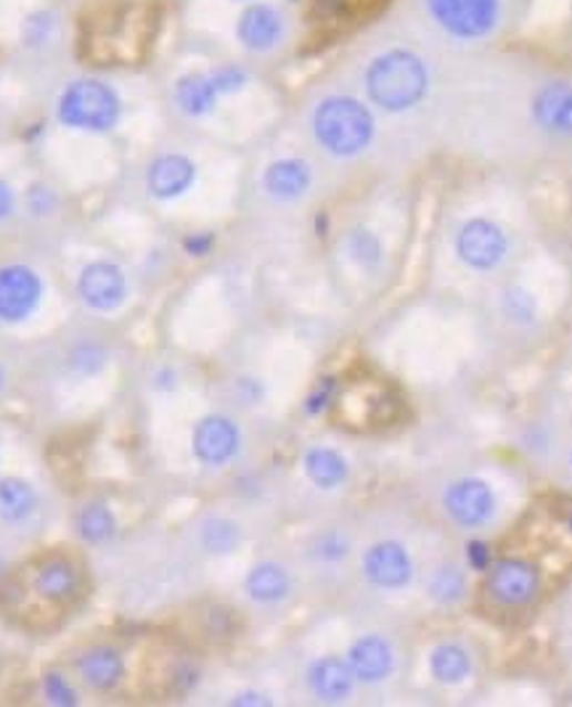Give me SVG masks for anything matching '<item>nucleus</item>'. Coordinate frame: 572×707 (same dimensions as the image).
<instances>
[{
    "mask_svg": "<svg viewBox=\"0 0 572 707\" xmlns=\"http://www.w3.org/2000/svg\"><path fill=\"white\" fill-rule=\"evenodd\" d=\"M451 59L395 17L353 53V85L385 117H417L446 109Z\"/></svg>",
    "mask_w": 572,
    "mask_h": 707,
    "instance_id": "nucleus-1",
    "label": "nucleus"
},
{
    "mask_svg": "<svg viewBox=\"0 0 572 707\" xmlns=\"http://www.w3.org/2000/svg\"><path fill=\"white\" fill-rule=\"evenodd\" d=\"M533 0H404L398 19L448 57L509 45Z\"/></svg>",
    "mask_w": 572,
    "mask_h": 707,
    "instance_id": "nucleus-2",
    "label": "nucleus"
},
{
    "mask_svg": "<svg viewBox=\"0 0 572 707\" xmlns=\"http://www.w3.org/2000/svg\"><path fill=\"white\" fill-rule=\"evenodd\" d=\"M308 127L316 146L334 160H358L377 144L379 114L356 85H329L310 99Z\"/></svg>",
    "mask_w": 572,
    "mask_h": 707,
    "instance_id": "nucleus-3",
    "label": "nucleus"
},
{
    "mask_svg": "<svg viewBox=\"0 0 572 707\" xmlns=\"http://www.w3.org/2000/svg\"><path fill=\"white\" fill-rule=\"evenodd\" d=\"M295 17L278 0H249L238 6L234 40L249 61H274L292 49Z\"/></svg>",
    "mask_w": 572,
    "mask_h": 707,
    "instance_id": "nucleus-4",
    "label": "nucleus"
},
{
    "mask_svg": "<svg viewBox=\"0 0 572 707\" xmlns=\"http://www.w3.org/2000/svg\"><path fill=\"white\" fill-rule=\"evenodd\" d=\"M252 85V70L244 61H221L210 70H194L175 80L173 101L191 120L213 114L223 99L238 96Z\"/></svg>",
    "mask_w": 572,
    "mask_h": 707,
    "instance_id": "nucleus-5",
    "label": "nucleus"
},
{
    "mask_svg": "<svg viewBox=\"0 0 572 707\" xmlns=\"http://www.w3.org/2000/svg\"><path fill=\"white\" fill-rule=\"evenodd\" d=\"M451 249L469 274H496L514 253V234L499 217L474 213L456 226Z\"/></svg>",
    "mask_w": 572,
    "mask_h": 707,
    "instance_id": "nucleus-6",
    "label": "nucleus"
},
{
    "mask_svg": "<svg viewBox=\"0 0 572 707\" xmlns=\"http://www.w3.org/2000/svg\"><path fill=\"white\" fill-rule=\"evenodd\" d=\"M57 114L59 120L70 127L104 133L118 125L122 104L118 93H114V88L101 83V80L85 78L74 80L72 85L64 88V93L59 96Z\"/></svg>",
    "mask_w": 572,
    "mask_h": 707,
    "instance_id": "nucleus-7",
    "label": "nucleus"
},
{
    "mask_svg": "<svg viewBox=\"0 0 572 707\" xmlns=\"http://www.w3.org/2000/svg\"><path fill=\"white\" fill-rule=\"evenodd\" d=\"M541 594V573L533 562L507 556L490 564L488 596L501 607H528Z\"/></svg>",
    "mask_w": 572,
    "mask_h": 707,
    "instance_id": "nucleus-8",
    "label": "nucleus"
},
{
    "mask_svg": "<svg viewBox=\"0 0 572 707\" xmlns=\"http://www.w3.org/2000/svg\"><path fill=\"white\" fill-rule=\"evenodd\" d=\"M442 509L459 527L474 530L490 522L496 512V493L486 480L464 478L448 485L442 495Z\"/></svg>",
    "mask_w": 572,
    "mask_h": 707,
    "instance_id": "nucleus-9",
    "label": "nucleus"
},
{
    "mask_svg": "<svg viewBox=\"0 0 572 707\" xmlns=\"http://www.w3.org/2000/svg\"><path fill=\"white\" fill-rule=\"evenodd\" d=\"M364 573L379 588H404L413 577V560L398 541H381L364 556Z\"/></svg>",
    "mask_w": 572,
    "mask_h": 707,
    "instance_id": "nucleus-10",
    "label": "nucleus"
},
{
    "mask_svg": "<svg viewBox=\"0 0 572 707\" xmlns=\"http://www.w3.org/2000/svg\"><path fill=\"white\" fill-rule=\"evenodd\" d=\"M40 300V278L24 265L0 268V321H22Z\"/></svg>",
    "mask_w": 572,
    "mask_h": 707,
    "instance_id": "nucleus-11",
    "label": "nucleus"
},
{
    "mask_svg": "<svg viewBox=\"0 0 572 707\" xmlns=\"http://www.w3.org/2000/svg\"><path fill=\"white\" fill-rule=\"evenodd\" d=\"M313 188V167L299 156H282L263 173V192L276 202H299Z\"/></svg>",
    "mask_w": 572,
    "mask_h": 707,
    "instance_id": "nucleus-12",
    "label": "nucleus"
},
{
    "mask_svg": "<svg viewBox=\"0 0 572 707\" xmlns=\"http://www.w3.org/2000/svg\"><path fill=\"white\" fill-rule=\"evenodd\" d=\"M78 289L85 305H91L95 310H112L125 297V276H122L118 265L93 263L80 274Z\"/></svg>",
    "mask_w": 572,
    "mask_h": 707,
    "instance_id": "nucleus-13",
    "label": "nucleus"
},
{
    "mask_svg": "<svg viewBox=\"0 0 572 707\" xmlns=\"http://www.w3.org/2000/svg\"><path fill=\"white\" fill-rule=\"evenodd\" d=\"M238 451V430L226 417H207L194 432V453L204 464H226Z\"/></svg>",
    "mask_w": 572,
    "mask_h": 707,
    "instance_id": "nucleus-14",
    "label": "nucleus"
},
{
    "mask_svg": "<svg viewBox=\"0 0 572 707\" xmlns=\"http://www.w3.org/2000/svg\"><path fill=\"white\" fill-rule=\"evenodd\" d=\"M196 167L188 156L183 154H165L154 162L149 170V192L156 199H175V196L186 194L194 186Z\"/></svg>",
    "mask_w": 572,
    "mask_h": 707,
    "instance_id": "nucleus-15",
    "label": "nucleus"
},
{
    "mask_svg": "<svg viewBox=\"0 0 572 707\" xmlns=\"http://www.w3.org/2000/svg\"><path fill=\"white\" fill-rule=\"evenodd\" d=\"M392 647L379 636H364L350 647V668L358 682L379 684L392 673Z\"/></svg>",
    "mask_w": 572,
    "mask_h": 707,
    "instance_id": "nucleus-16",
    "label": "nucleus"
},
{
    "mask_svg": "<svg viewBox=\"0 0 572 707\" xmlns=\"http://www.w3.org/2000/svg\"><path fill=\"white\" fill-rule=\"evenodd\" d=\"M353 686L356 673L350 663H343L339 657H324L310 668V689L324 703H343L353 695Z\"/></svg>",
    "mask_w": 572,
    "mask_h": 707,
    "instance_id": "nucleus-17",
    "label": "nucleus"
},
{
    "mask_svg": "<svg viewBox=\"0 0 572 707\" xmlns=\"http://www.w3.org/2000/svg\"><path fill=\"white\" fill-rule=\"evenodd\" d=\"M501 312L507 321L514 326H533L541 318V303H538L535 291L528 284L512 281L501 289Z\"/></svg>",
    "mask_w": 572,
    "mask_h": 707,
    "instance_id": "nucleus-18",
    "label": "nucleus"
},
{
    "mask_svg": "<svg viewBox=\"0 0 572 707\" xmlns=\"http://www.w3.org/2000/svg\"><path fill=\"white\" fill-rule=\"evenodd\" d=\"M427 588L440 607H456L467 600V573L456 562H440L429 575Z\"/></svg>",
    "mask_w": 572,
    "mask_h": 707,
    "instance_id": "nucleus-19",
    "label": "nucleus"
},
{
    "mask_svg": "<svg viewBox=\"0 0 572 707\" xmlns=\"http://www.w3.org/2000/svg\"><path fill=\"white\" fill-rule=\"evenodd\" d=\"M429 670L440 684H461L472 670V659L461 644L442 642L429 655Z\"/></svg>",
    "mask_w": 572,
    "mask_h": 707,
    "instance_id": "nucleus-20",
    "label": "nucleus"
},
{
    "mask_svg": "<svg viewBox=\"0 0 572 707\" xmlns=\"http://www.w3.org/2000/svg\"><path fill=\"white\" fill-rule=\"evenodd\" d=\"M244 586H247V594L255 602H282L284 596L289 594V575H286V570L278 567V564L265 562L252 570Z\"/></svg>",
    "mask_w": 572,
    "mask_h": 707,
    "instance_id": "nucleus-21",
    "label": "nucleus"
},
{
    "mask_svg": "<svg viewBox=\"0 0 572 707\" xmlns=\"http://www.w3.org/2000/svg\"><path fill=\"white\" fill-rule=\"evenodd\" d=\"M78 588V570L67 560H51L35 573V591L45 600H70Z\"/></svg>",
    "mask_w": 572,
    "mask_h": 707,
    "instance_id": "nucleus-22",
    "label": "nucleus"
},
{
    "mask_svg": "<svg viewBox=\"0 0 572 707\" xmlns=\"http://www.w3.org/2000/svg\"><path fill=\"white\" fill-rule=\"evenodd\" d=\"M80 673H83V678L91 686H95V689H109V686H114L122 678V659L114 649H91L88 655L80 657L78 663Z\"/></svg>",
    "mask_w": 572,
    "mask_h": 707,
    "instance_id": "nucleus-23",
    "label": "nucleus"
},
{
    "mask_svg": "<svg viewBox=\"0 0 572 707\" xmlns=\"http://www.w3.org/2000/svg\"><path fill=\"white\" fill-rule=\"evenodd\" d=\"M305 472L318 488L331 491V488L343 485L347 480V461L337 451H329V448H313L305 455Z\"/></svg>",
    "mask_w": 572,
    "mask_h": 707,
    "instance_id": "nucleus-24",
    "label": "nucleus"
},
{
    "mask_svg": "<svg viewBox=\"0 0 572 707\" xmlns=\"http://www.w3.org/2000/svg\"><path fill=\"white\" fill-rule=\"evenodd\" d=\"M347 255L364 270H377L385 260V244L369 226H356L347 234Z\"/></svg>",
    "mask_w": 572,
    "mask_h": 707,
    "instance_id": "nucleus-25",
    "label": "nucleus"
},
{
    "mask_svg": "<svg viewBox=\"0 0 572 707\" xmlns=\"http://www.w3.org/2000/svg\"><path fill=\"white\" fill-rule=\"evenodd\" d=\"M35 509V493L24 480H0V516L6 522H19Z\"/></svg>",
    "mask_w": 572,
    "mask_h": 707,
    "instance_id": "nucleus-26",
    "label": "nucleus"
},
{
    "mask_svg": "<svg viewBox=\"0 0 572 707\" xmlns=\"http://www.w3.org/2000/svg\"><path fill=\"white\" fill-rule=\"evenodd\" d=\"M202 543L213 554H231L238 546V527L231 520L215 516V520L204 522Z\"/></svg>",
    "mask_w": 572,
    "mask_h": 707,
    "instance_id": "nucleus-27",
    "label": "nucleus"
},
{
    "mask_svg": "<svg viewBox=\"0 0 572 707\" xmlns=\"http://www.w3.org/2000/svg\"><path fill=\"white\" fill-rule=\"evenodd\" d=\"M80 533L93 543L109 541L114 535V516L104 506H88L80 514Z\"/></svg>",
    "mask_w": 572,
    "mask_h": 707,
    "instance_id": "nucleus-28",
    "label": "nucleus"
},
{
    "mask_svg": "<svg viewBox=\"0 0 572 707\" xmlns=\"http://www.w3.org/2000/svg\"><path fill=\"white\" fill-rule=\"evenodd\" d=\"M464 556H467L469 570H474V573H488L490 564H493V552H490V543L480 541V539L467 541Z\"/></svg>",
    "mask_w": 572,
    "mask_h": 707,
    "instance_id": "nucleus-29",
    "label": "nucleus"
},
{
    "mask_svg": "<svg viewBox=\"0 0 572 707\" xmlns=\"http://www.w3.org/2000/svg\"><path fill=\"white\" fill-rule=\"evenodd\" d=\"M45 695L57 705H74V691L67 686V682L61 676L45 678Z\"/></svg>",
    "mask_w": 572,
    "mask_h": 707,
    "instance_id": "nucleus-30",
    "label": "nucleus"
},
{
    "mask_svg": "<svg viewBox=\"0 0 572 707\" xmlns=\"http://www.w3.org/2000/svg\"><path fill=\"white\" fill-rule=\"evenodd\" d=\"M345 554H347V543L345 539H339L337 533H329L324 535V539H318V556H324V560H343Z\"/></svg>",
    "mask_w": 572,
    "mask_h": 707,
    "instance_id": "nucleus-31",
    "label": "nucleus"
},
{
    "mask_svg": "<svg viewBox=\"0 0 572 707\" xmlns=\"http://www.w3.org/2000/svg\"><path fill=\"white\" fill-rule=\"evenodd\" d=\"M13 213V192L6 181H0V221L11 217Z\"/></svg>",
    "mask_w": 572,
    "mask_h": 707,
    "instance_id": "nucleus-32",
    "label": "nucleus"
},
{
    "mask_svg": "<svg viewBox=\"0 0 572 707\" xmlns=\"http://www.w3.org/2000/svg\"><path fill=\"white\" fill-rule=\"evenodd\" d=\"M234 703H236V705H257V703L268 705V699L261 697V695H242L238 699H234Z\"/></svg>",
    "mask_w": 572,
    "mask_h": 707,
    "instance_id": "nucleus-33",
    "label": "nucleus"
},
{
    "mask_svg": "<svg viewBox=\"0 0 572 707\" xmlns=\"http://www.w3.org/2000/svg\"><path fill=\"white\" fill-rule=\"evenodd\" d=\"M231 3H236V6H244V3H249V0H231Z\"/></svg>",
    "mask_w": 572,
    "mask_h": 707,
    "instance_id": "nucleus-34",
    "label": "nucleus"
},
{
    "mask_svg": "<svg viewBox=\"0 0 572 707\" xmlns=\"http://www.w3.org/2000/svg\"><path fill=\"white\" fill-rule=\"evenodd\" d=\"M568 530L572 533V512H570V516H568Z\"/></svg>",
    "mask_w": 572,
    "mask_h": 707,
    "instance_id": "nucleus-35",
    "label": "nucleus"
},
{
    "mask_svg": "<svg viewBox=\"0 0 572 707\" xmlns=\"http://www.w3.org/2000/svg\"><path fill=\"white\" fill-rule=\"evenodd\" d=\"M570 40H572V13H570Z\"/></svg>",
    "mask_w": 572,
    "mask_h": 707,
    "instance_id": "nucleus-36",
    "label": "nucleus"
},
{
    "mask_svg": "<svg viewBox=\"0 0 572 707\" xmlns=\"http://www.w3.org/2000/svg\"><path fill=\"white\" fill-rule=\"evenodd\" d=\"M0 385H3V373H0Z\"/></svg>",
    "mask_w": 572,
    "mask_h": 707,
    "instance_id": "nucleus-37",
    "label": "nucleus"
},
{
    "mask_svg": "<svg viewBox=\"0 0 572 707\" xmlns=\"http://www.w3.org/2000/svg\"><path fill=\"white\" fill-rule=\"evenodd\" d=\"M570 467H572V455H570Z\"/></svg>",
    "mask_w": 572,
    "mask_h": 707,
    "instance_id": "nucleus-38",
    "label": "nucleus"
}]
</instances>
